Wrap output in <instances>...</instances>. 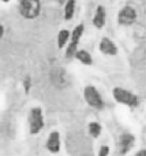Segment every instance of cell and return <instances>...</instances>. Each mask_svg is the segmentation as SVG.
Masks as SVG:
<instances>
[{"mask_svg": "<svg viewBox=\"0 0 146 156\" xmlns=\"http://www.w3.org/2000/svg\"><path fill=\"white\" fill-rule=\"evenodd\" d=\"M135 18H136V13L132 7L126 6L121 10L118 14V21L120 24L123 25H130L134 22Z\"/></svg>", "mask_w": 146, "mask_h": 156, "instance_id": "obj_5", "label": "cell"}, {"mask_svg": "<svg viewBox=\"0 0 146 156\" xmlns=\"http://www.w3.org/2000/svg\"><path fill=\"white\" fill-rule=\"evenodd\" d=\"M76 53V58L79 59L81 62L84 63V64H91L92 62V58L91 56L89 55V53L84 51V50H81V51H78V52H75Z\"/></svg>", "mask_w": 146, "mask_h": 156, "instance_id": "obj_11", "label": "cell"}, {"mask_svg": "<svg viewBox=\"0 0 146 156\" xmlns=\"http://www.w3.org/2000/svg\"><path fill=\"white\" fill-rule=\"evenodd\" d=\"M107 153H108V147H105V146L101 147V150H100V153H99V155H100V156H105Z\"/></svg>", "mask_w": 146, "mask_h": 156, "instance_id": "obj_14", "label": "cell"}, {"mask_svg": "<svg viewBox=\"0 0 146 156\" xmlns=\"http://www.w3.org/2000/svg\"><path fill=\"white\" fill-rule=\"evenodd\" d=\"M113 96L120 103L126 104L128 106H131V107H134L138 103L137 97L134 94L127 90L122 89V88H115L113 90Z\"/></svg>", "mask_w": 146, "mask_h": 156, "instance_id": "obj_2", "label": "cell"}, {"mask_svg": "<svg viewBox=\"0 0 146 156\" xmlns=\"http://www.w3.org/2000/svg\"><path fill=\"white\" fill-rule=\"evenodd\" d=\"M47 148L50 151L56 152L59 150L60 141H59V134L58 132H52L47 140Z\"/></svg>", "mask_w": 146, "mask_h": 156, "instance_id": "obj_7", "label": "cell"}, {"mask_svg": "<svg viewBox=\"0 0 146 156\" xmlns=\"http://www.w3.org/2000/svg\"><path fill=\"white\" fill-rule=\"evenodd\" d=\"M3 1H5V2H7V1H9V0H3Z\"/></svg>", "mask_w": 146, "mask_h": 156, "instance_id": "obj_17", "label": "cell"}, {"mask_svg": "<svg viewBox=\"0 0 146 156\" xmlns=\"http://www.w3.org/2000/svg\"><path fill=\"white\" fill-rule=\"evenodd\" d=\"M69 37V32L66 30H61L58 34V38H57V41H58V45L60 48H62L64 44L66 43L67 39Z\"/></svg>", "mask_w": 146, "mask_h": 156, "instance_id": "obj_12", "label": "cell"}, {"mask_svg": "<svg viewBox=\"0 0 146 156\" xmlns=\"http://www.w3.org/2000/svg\"><path fill=\"white\" fill-rule=\"evenodd\" d=\"M100 131H101V127L98 123L92 122L89 124V133L93 137H98L99 134H100Z\"/></svg>", "mask_w": 146, "mask_h": 156, "instance_id": "obj_13", "label": "cell"}, {"mask_svg": "<svg viewBox=\"0 0 146 156\" xmlns=\"http://www.w3.org/2000/svg\"><path fill=\"white\" fill-rule=\"evenodd\" d=\"M84 96L87 103L95 108H101L103 106V101L100 94L93 86H87L84 90Z\"/></svg>", "mask_w": 146, "mask_h": 156, "instance_id": "obj_3", "label": "cell"}, {"mask_svg": "<svg viewBox=\"0 0 146 156\" xmlns=\"http://www.w3.org/2000/svg\"><path fill=\"white\" fill-rule=\"evenodd\" d=\"M133 144V137L129 134H124L120 138V146H121V152L125 153V152L132 146Z\"/></svg>", "mask_w": 146, "mask_h": 156, "instance_id": "obj_9", "label": "cell"}, {"mask_svg": "<svg viewBox=\"0 0 146 156\" xmlns=\"http://www.w3.org/2000/svg\"><path fill=\"white\" fill-rule=\"evenodd\" d=\"M2 35H3V26L0 24V38H1Z\"/></svg>", "mask_w": 146, "mask_h": 156, "instance_id": "obj_15", "label": "cell"}, {"mask_svg": "<svg viewBox=\"0 0 146 156\" xmlns=\"http://www.w3.org/2000/svg\"><path fill=\"white\" fill-rule=\"evenodd\" d=\"M40 11L39 0H22L20 3V13L27 19L35 18Z\"/></svg>", "mask_w": 146, "mask_h": 156, "instance_id": "obj_1", "label": "cell"}, {"mask_svg": "<svg viewBox=\"0 0 146 156\" xmlns=\"http://www.w3.org/2000/svg\"><path fill=\"white\" fill-rule=\"evenodd\" d=\"M74 9H75V1L74 0H68L65 8H64V18L66 20L72 18L74 14Z\"/></svg>", "mask_w": 146, "mask_h": 156, "instance_id": "obj_10", "label": "cell"}, {"mask_svg": "<svg viewBox=\"0 0 146 156\" xmlns=\"http://www.w3.org/2000/svg\"><path fill=\"white\" fill-rule=\"evenodd\" d=\"M100 50L104 53V54H109V55H114L117 52L115 44L113 43L111 40H109L108 38L102 39V41L100 43Z\"/></svg>", "mask_w": 146, "mask_h": 156, "instance_id": "obj_6", "label": "cell"}, {"mask_svg": "<svg viewBox=\"0 0 146 156\" xmlns=\"http://www.w3.org/2000/svg\"><path fill=\"white\" fill-rule=\"evenodd\" d=\"M105 10L102 6H99L96 10L95 16L93 18V24L97 28H102L105 23Z\"/></svg>", "mask_w": 146, "mask_h": 156, "instance_id": "obj_8", "label": "cell"}, {"mask_svg": "<svg viewBox=\"0 0 146 156\" xmlns=\"http://www.w3.org/2000/svg\"><path fill=\"white\" fill-rule=\"evenodd\" d=\"M30 131L32 134H36L43 127V116H42L41 109L33 108L30 113Z\"/></svg>", "mask_w": 146, "mask_h": 156, "instance_id": "obj_4", "label": "cell"}, {"mask_svg": "<svg viewBox=\"0 0 146 156\" xmlns=\"http://www.w3.org/2000/svg\"><path fill=\"white\" fill-rule=\"evenodd\" d=\"M57 2H60V3H63V2H65L66 0H56Z\"/></svg>", "mask_w": 146, "mask_h": 156, "instance_id": "obj_16", "label": "cell"}]
</instances>
